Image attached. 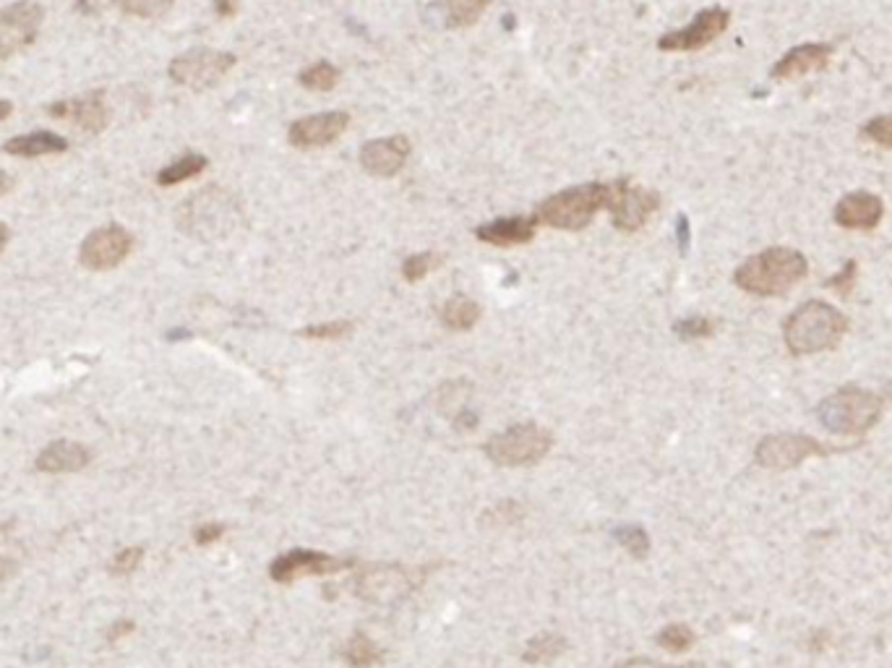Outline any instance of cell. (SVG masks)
<instances>
[{"mask_svg": "<svg viewBox=\"0 0 892 668\" xmlns=\"http://www.w3.org/2000/svg\"><path fill=\"white\" fill-rule=\"evenodd\" d=\"M806 275H809V259L799 249L772 245L739 264L733 272V282L749 295L775 298L796 288Z\"/></svg>", "mask_w": 892, "mask_h": 668, "instance_id": "6da1fadb", "label": "cell"}, {"mask_svg": "<svg viewBox=\"0 0 892 668\" xmlns=\"http://www.w3.org/2000/svg\"><path fill=\"white\" fill-rule=\"evenodd\" d=\"M849 327L851 322L843 311L825 301H806L783 322V342L788 353L804 358L836 350Z\"/></svg>", "mask_w": 892, "mask_h": 668, "instance_id": "7a4b0ae2", "label": "cell"}, {"mask_svg": "<svg viewBox=\"0 0 892 668\" xmlns=\"http://www.w3.org/2000/svg\"><path fill=\"white\" fill-rule=\"evenodd\" d=\"M882 398L869 389L845 385L817 405V418L836 437H864L882 418Z\"/></svg>", "mask_w": 892, "mask_h": 668, "instance_id": "3957f363", "label": "cell"}, {"mask_svg": "<svg viewBox=\"0 0 892 668\" xmlns=\"http://www.w3.org/2000/svg\"><path fill=\"white\" fill-rule=\"evenodd\" d=\"M611 184H585L553 193L538 206L536 219L556 230H585L601 210H608Z\"/></svg>", "mask_w": 892, "mask_h": 668, "instance_id": "277c9868", "label": "cell"}, {"mask_svg": "<svg viewBox=\"0 0 892 668\" xmlns=\"http://www.w3.org/2000/svg\"><path fill=\"white\" fill-rule=\"evenodd\" d=\"M553 446L551 431H545L538 424H517L506 431L493 433L483 444L486 457L501 468H523V465H536L549 455Z\"/></svg>", "mask_w": 892, "mask_h": 668, "instance_id": "5b68a950", "label": "cell"}, {"mask_svg": "<svg viewBox=\"0 0 892 668\" xmlns=\"http://www.w3.org/2000/svg\"><path fill=\"white\" fill-rule=\"evenodd\" d=\"M853 446H836L806 437V433H772L765 437L754 450V459L767 470H793L812 457H830L836 452H849Z\"/></svg>", "mask_w": 892, "mask_h": 668, "instance_id": "8992f818", "label": "cell"}, {"mask_svg": "<svg viewBox=\"0 0 892 668\" xmlns=\"http://www.w3.org/2000/svg\"><path fill=\"white\" fill-rule=\"evenodd\" d=\"M238 63V58L233 53H225V50H210V48H197L188 50V53L173 58L171 68V79L178 84V87L186 89H212L217 87L219 81L230 74L233 66Z\"/></svg>", "mask_w": 892, "mask_h": 668, "instance_id": "52a82bcc", "label": "cell"}, {"mask_svg": "<svg viewBox=\"0 0 892 668\" xmlns=\"http://www.w3.org/2000/svg\"><path fill=\"white\" fill-rule=\"evenodd\" d=\"M413 588L415 580L400 564H370V567L361 569L353 580L357 598L374 603V606H394V603L407 598Z\"/></svg>", "mask_w": 892, "mask_h": 668, "instance_id": "ba28073f", "label": "cell"}, {"mask_svg": "<svg viewBox=\"0 0 892 668\" xmlns=\"http://www.w3.org/2000/svg\"><path fill=\"white\" fill-rule=\"evenodd\" d=\"M661 206V197L657 191H650L644 186L629 184L627 178L616 180L611 184V199H608V210L611 219H614V228L621 232H637L648 225V219L653 217Z\"/></svg>", "mask_w": 892, "mask_h": 668, "instance_id": "9c48e42d", "label": "cell"}, {"mask_svg": "<svg viewBox=\"0 0 892 668\" xmlns=\"http://www.w3.org/2000/svg\"><path fill=\"white\" fill-rule=\"evenodd\" d=\"M731 24V11L723 9V5H713V9L700 11L689 27L668 31L657 40V48L663 53H694V50L707 48L709 42H715L723 31Z\"/></svg>", "mask_w": 892, "mask_h": 668, "instance_id": "30bf717a", "label": "cell"}, {"mask_svg": "<svg viewBox=\"0 0 892 668\" xmlns=\"http://www.w3.org/2000/svg\"><path fill=\"white\" fill-rule=\"evenodd\" d=\"M42 18L45 9L35 0H18L0 9V61L29 48L40 35Z\"/></svg>", "mask_w": 892, "mask_h": 668, "instance_id": "8fae6325", "label": "cell"}, {"mask_svg": "<svg viewBox=\"0 0 892 668\" xmlns=\"http://www.w3.org/2000/svg\"><path fill=\"white\" fill-rule=\"evenodd\" d=\"M134 249V236L121 225H105L84 238L79 249L81 267L92 272H110L123 264Z\"/></svg>", "mask_w": 892, "mask_h": 668, "instance_id": "7c38bea8", "label": "cell"}, {"mask_svg": "<svg viewBox=\"0 0 892 668\" xmlns=\"http://www.w3.org/2000/svg\"><path fill=\"white\" fill-rule=\"evenodd\" d=\"M350 562L337 559V556L322 554V551H311V549H292L288 554L277 556L275 562L269 564V577L279 585H290V582L301 580V577H322V575H335L348 569Z\"/></svg>", "mask_w": 892, "mask_h": 668, "instance_id": "4fadbf2b", "label": "cell"}, {"mask_svg": "<svg viewBox=\"0 0 892 668\" xmlns=\"http://www.w3.org/2000/svg\"><path fill=\"white\" fill-rule=\"evenodd\" d=\"M350 126V115L342 110H331V113L309 115V118L296 121L288 131V141L298 149H318L329 147L344 134Z\"/></svg>", "mask_w": 892, "mask_h": 668, "instance_id": "5bb4252c", "label": "cell"}, {"mask_svg": "<svg viewBox=\"0 0 892 668\" xmlns=\"http://www.w3.org/2000/svg\"><path fill=\"white\" fill-rule=\"evenodd\" d=\"M884 217V201L882 197L871 191H851L838 201L832 210V219L838 228L843 230H877Z\"/></svg>", "mask_w": 892, "mask_h": 668, "instance_id": "9a60e30c", "label": "cell"}, {"mask_svg": "<svg viewBox=\"0 0 892 668\" xmlns=\"http://www.w3.org/2000/svg\"><path fill=\"white\" fill-rule=\"evenodd\" d=\"M832 55H836V45L832 42H804V45H799V48H791L783 58L775 61V66L770 68V79L772 81L801 79V76L827 68V63H830Z\"/></svg>", "mask_w": 892, "mask_h": 668, "instance_id": "2e32d148", "label": "cell"}, {"mask_svg": "<svg viewBox=\"0 0 892 668\" xmlns=\"http://www.w3.org/2000/svg\"><path fill=\"white\" fill-rule=\"evenodd\" d=\"M410 157L407 136H387V139L366 141L361 149V167L376 178H392L405 167Z\"/></svg>", "mask_w": 892, "mask_h": 668, "instance_id": "e0dca14e", "label": "cell"}, {"mask_svg": "<svg viewBox=\"0 0 892 668\" xmlns=\"http://www.w3.org/2000/svg\"><path fill=\"white\" fill-rule=\"evenodd\" d=\"M227 197L219 193L217 188L193 197L188 204L180 206V228L188 232H204V230H223L230 206L225 204Z\"/></svg>", "mask_w": 892, "mask_h": 668, "instance_id": "ac0fdd59", "label": "cell"}, {"mask_svg": "<svg viewBox=\"0 0 892 668\" xmlns=\"http://www.w3.org/2000/svg\"><path fill=\"white\" fill-rule=\"evenodd\" d=\"M48 113L53 115V118L74 121L76 126L87 134H100L102 128L108 126V108L100 92L79 97V100L55 102V105L48 108Z\"/></svg>", "mask_w": 892, "mask_h": 668, "instance_id": "d6986e66", "label": "cell"}, {"mask_svg": "<svg viewBox=\"0 0 892 668\" xmlns=\"http://www.w3.org/2000/svg\"><path fill=\"white\" fill-rule=\"evenodd\" d=\"M536 228H538L536 217H501L488 225H480V228L475 230V238L483 243L510 249V245L530 243L532 238H536Z\"/></svg>", "mask_w": 892, "mask_h": 668, "instance_id": "ffe728a7", "label": "cell"}, {"mask_svg": "<svg viewBox=\"0 0 892 668\" xmlns=\"http://www.w3.org/2000/svg\"><path fill=\"white\" fill-rule=\"evenodd\" d=\"M92 463V452L79 441H53L37 455L35 468L40 472H79Z\"/></svg>", "mask_w": 892, "mask_h": 668, "instance_id": "44dd1931", "label": "cell"}, {"mask_svg": "<svg viewBox=\"0 0 892 668\" xmlns=\"http://www.w3.org/2000/svg\"><path fill=\"white\" fill-rule=\"evenodd\" d=\"M68 149V141L53 131H35L16 136L3 144L5 154L14 157H45V154H61Z\"/></svg>", "mask_w": 892, "mask_h": 668, "instance_id": "7402d4cb", "label": "cell"}, {"mask_svg": "<svg viewBox=\"0 0 892 668\" xmlns=\"http://www.w3.org/2000/svg\"><path fill=\"white\" fill-rule=\"evenodd\" d=\"M439 319L447 329L452 332H467L475 324L480 322V306L473 301V298L465 295H454L452 301H447L439 311Z\"/></svg>", "mask_w": 892, "mask_h": 668, "instance_id": "603a6c76", "label": "cell"}, {"mask_svg": "<svg viewBox=\"0 0 892 668\" xmlns=\"http://www.w3.org/2000/svg\"><path fill=\"white\" fill-rule=\"evenodd\" d=\"M206 165H210V160H206L204 154L188 152L180 160H175L167 167H162V171L158 173V184L165 188L178 186V184H184V180H191V178H197L199 173H204Z\"/></svg>", "mask_w": 892, "mask_h": 668, "instance_id": "cb8c5ba5", "label": "cell"}, {"mask_svg": "<svg viewBox=\"0 0 892 668\" xmlns=\"http://www.w3.org/2000/svg\"><path fill=\"white\" fill-rule=\"evenodd\" d=\"M566 647H569V642H566L562 634H553V632L538 634V638H532L530 642H527L523 660L532 666H545V664H551V660H556L558 655H564Z\"/></svg>", "mask_w": 892, "mask_h": 668, "instance_id": "d4e9b609", "label": "cell"}, {"mask_svg": "<svg viewBox=\"0 0 892 668\" xmlns=\"http://www.w3.org/2000/svg\"><path fill=\"white\" fill-rule=\"evenodd\" d=\"M342 655H344V660H348V664L353 668H370V666L381 664V660H384L381 647L376 645V642L363 632H355L353 638L344 642Z\"/></svg>", "mask_w": 892, "mask_h": 668, "instance_id": "484cf974", "label": "cell"}, {"mask_svg": "<svg viewBox=\"0 0 892 668\" xmlns=\"http://www.w3.org/2000/svg\"><path fill=\"white\" fill-rule=\"evenodd\" d=\"M488 3H491V0H444L447 24L454 29L473 27V24L483 16Z\"/></svg>", "mask_w": 892, "mask_h": 668, "instance_id": "4316f807", "label": "cell"}, {"mask_svg": "<svg viewBox=\"0 0 892 668\" xmlns=\"http://www.w3.org/2000/svg\"><path fill=\"white\" fill-rule=\"evenodd\" d=\"M298 81H301V87L311 89V92H331L337 87V81H340V68L331 66L327 61L314 63V66L305 68L298 76Z\"/></svg>", "mask_w": 892, "mask_h": 668, "instance_id": "83f0119b", "label": "cell"}, {"mask_svg": "<svg viewBox=\"0 0 892 668\" xmlns=\"http://www.w3.org/2000/svg\"><path fill=\"white\" fill-rule=\"evenodd\" d=\"M614 538L618 541V546L627 551L635 559H648L650 554V535L644 533V528L640 525H618L614 530Z\"/></svg>", "mask_w": 892, "mask_h": 668, "instance_id": "f1b7e54d", "label": "cell"}, {"mask_svg": "<svg viewBox=\"0 0 892 668\" xmlns=\"http://www.w3.org/2000/svg\"><path fill=\"white\" fill-rule=\"evenodd\" d=\"M123 14L136 18H162L173 9L175 0H115Z\"/></svg>", "mask_w": 892, "mask_h": 668, "instance_id": "f546056e", "label": "cell"}, {"mask_svg": "<svg viewBox=\"0 0 892 668\" xmlns=\"http://www.w3.org/2000/svg\"><path fill=\"white\" fill-rule=\"evenodd\" d=\"M467 394H470V385H467V381H452V385L441 387V394L436 398V407H439V413L457 415L460 411H465Z\"/></svg>", "mask_w": 892, "mask_h": 668, "instance_id": "4dcf8cb0", "label": "cell"}, {"mask_svg": "<svg viewBox=\"0 0 892 668\" xmlns=\"http://www.w3.org/2000/svg\"><path fill=\"white\" fill-rule=\"evenodd\" d=\"M696 634L687 625H668L657 634V645L666 647L670 653H683L694 645Z\"/></svg>", "mask_w": 892, "mask_h": 668, "instance_id": "1f68e13d", "label": "cell"}, {"mask_svg": "<svg viewBox=\"0 0 892 668\" xmlns=\"http://www.w3.org/2000/svg\"><path fill=\"white\" fill-rule=\"evenodd\" d=\"M439 264H441V259L431 254V251H426V254H413L402 262V277H405L407 282H420V280H426V277L431 275Z\"/></svg>", "mask_w": 892, "mask_h": 668, "instance_id": "d6a6232c", "label": "cell"}, {"mask_svg": "<svg viewBox=\"0 0 892 668\" xmlns=\"http://www.w3.org/2000/svg\"><path fill=\"white\" fill-rule=\"evenodd\" d=\"M858 134H862V139L871 141V144H877L882 149H892V113L869 118Z\"/></svg>", "mask_w": 892, "mask_h": 668, "instance_id": "836d02e7", "label": "cell"}, {"mask_svg": "<svg viewBox=\"0 0 892 668\" xmlns=\"http://www.w3.org/2000/svg\"><path fill=\"white\" fill-rule=\"evenodd\" d=\"M674 332L687 342L707 340V337L715 335V322L707 319V316H687V319L674 324Z\"/></svg>", "mask_w": 892, "mask_h": 668, "instance_id": "e575fe53", "label": "cell"}, {"mask_svg": "<svg viewBox=\"0 0 892 668\" xmlns=\"http://www.w3.org/2000/svg\"><path fill=\"white\" fill-rule=\"evenodd\" d=\"M856 275H858V264L853 262V259H849V262H845L843 267H840L838 275L827 277V280H825L822 285H825L827 290H836L838 295L849 298V295L853 293V288H856Z\"/></svg>", "mask_w": 892, "mask_h": 668, "instance_id": "d590c367", "label": "cell"}, {"mask_svg": "<svg viewBox=\"0 0 892 668\" xmlns=\"http://www.w3.org/2000/svg\"><path fill=\"white\" fill-rule=\"evenodd\" d=\"M350 332H353V322H327L305 327L298 335L305 337V340H340V337H348Z\"/></svg>", "mask_w": 892, "mask_h": 668, "instance_id": "8d00e7d4", "label": "cell"}, {"mask_svg": "<svg viewBox=\"0 0 892 668\" xmlns=\"http://www.w3.org/2000/svg\"><path fill=\"white\" fill-rule=\"evenodd\" d=\"M141 559H145V549H141V546L123 549L121 554H115V559L110 562V572L118 575V577L131 575V572H136V569H139Z\"/></svg>", "mask_w": 892, "mask_h": 668, "instance_id": "74e56055", "label": "cell"}, {"mask_svg": "<svg viewBox=\"0 0 892 668\" xmlns=\"http://www.w3.org/2000/svg\"><path fill=\"white\" fill-rule=\"evenodd\" d=\"M223 535H225V525H219V522H204L193 530V541H197L199 546H212V543H217Z\"/></svg>", "mask_w": 892, "mask_h": 668, "instance_id": "f35d334b", "label": "cell"}, {"mask_svg": "<svg viewBox=\"0 0 892 668\" xmlns=\"http://www.w3.org/2000/svg\"><path fill=\"white\" fill-rule=\"evenodd\" d=\"M452 420H454V426H457V431H473V428L478 426V415H475L473 411H460Z\"/></svg>", "mask_w": 892, "mask_h": 668, "instance_id": "ab89813d", "label": "cell"}, {"mask_svg": "<svg viewBox=\"0 0 892 668\" xmlns=\"http://www.w3.org/2000/svg\"><path fill=\"white\" fill-rule=\"evenodd\" d=\"M616 668H676V666L657 664V660L653 658H629V660H621V664H616Z\"/></svg>", "mask_w": 892, "mask_h": 668, "instance_id": "60d3db41", "label": "cell"}, {"mask_svg": "<svg viewBox=\"0 0 892 668\" xmlns=\"http://www.w3.org/2000/svg\"><path fill=\"white\" fill-rule=\"evenodd\" d=\"M676 232H679V251H681V254H687V251H689V219H687V214H679Z\"/></svg>", "mask_w": 892, "mask_h": 668, "instance_id": "b9f144b4", "label": "cell"}, {"mask_svg": "<svg viewBox=\"0 0 892 668\" xmlns=\"http://www.w3.org/2000/svg\"><path fill=\"white\" fill-rule=\"evenodd\" d=\"M18 572V564L11 556H0V582H9Z\"/></svg>", "mask_w": 892, "mask_h": 668, "instance_id": "7bdbcfd3", "label": "cell"}, {"mask_svg": "<svg viewBox=\"0 0 892 668\" xmlns=\"http://www.w3.org/2000/svg\"><path fill=\"white\" fill-rule=\"evenodd\" d=\"M214 11H217L219 16L230 18V16L238 14V3H236V0H214Z\"/></svg>", "mask_w": 892, "mask_h": 668, "instance_id": "ee69618b", "label": "cell"}, {"mask_svg": "<svg viewBox=\"0 0 892 668\" xmlns=\"http://www.w3.org/2000/svg\"><path fill=\"white\" fill-rule=\"evenodd\" d=\"M128 632H134V621H115L113 629H110V632H108V640L115 642V640L123 638V634H128Z\"/></svg>", "mask_w": 892, "mask_h": 668, "instance_id": "f6af8a7d", "label": "cell"}, {"mask_svg": "<svg viewBox=\"0 0 892 668\" xmlns=\"http://www.w3.org/2000/svg\"><path fill=\"white\" fill-rule=\"evenodd\" d=\"M11 188H14V178H11L9 173L0 171V197H5V193H9Z\"/></svg>", "mask_w": 892, "mask_h": 668, "instance_id": "bcb514c9", "label": "cell"}, {"mask_svg": "<svg viewBox=\"0 0 892 668\" xmlns=\"http://www.w3.org/2000/svg\"><path fill=\"white\" fill-rule=\"evenodd\" d=\"M11 113H14V105H11L9 100H0V121H5V118H9Z\"/></svg>", "mask_w": 892, "mask_h": 668, "instance_id": "7dc6e473", "label": "cell"}, {"mask_svg": "<svg viewBox=\"0 0 892 668\" xmlns=\"http://www.w3.org/2000/svg\"><path fill=\"white\" fill-rule=\"evenodd\" d=\"M5 243H9V228H5V225L0 223V251L5 249Z\"/></svg>", "mask_w": 892, "mask_h": 668, "instance_id": "c3c4849f", "label": "cell"}, {"mask_svg": "<svg viewBox=\"0 0 892 668\" xmlns=\"http://www.w3.org/2000/svg\"><path fill=\"white\" fill-rule=\"evenodd\" d=\"M882 398L892 402V381H888V385H884V394H882Z\"/></svg>", "mask_w": 892, "mask_h": 668, "instance_id": "681fc988", "label": "cell"}]
</instances>
